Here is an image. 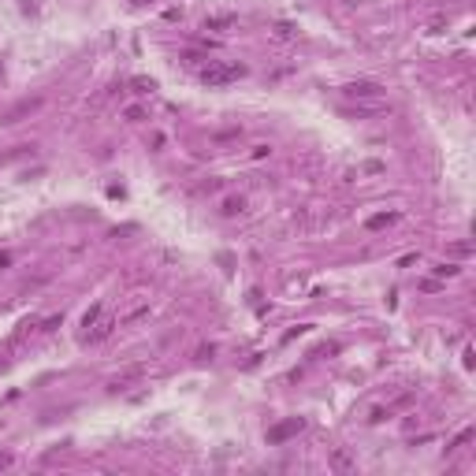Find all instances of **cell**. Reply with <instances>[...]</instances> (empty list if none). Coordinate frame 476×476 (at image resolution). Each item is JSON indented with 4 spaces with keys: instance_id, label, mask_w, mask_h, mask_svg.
<instances>
[{
    "instance_id": "cell-2",
    "label": "cell",
    "mask_w": 476,
    "mask_h": 476,
    "mask_svg": "<svg viewBox=\"0 0 476 476\" xmlns=\"http://www.w3.org/2000/svg\"><path fill=\"white\" fill-rule=\"evenodd\" d=\"M301 432H305V417H286V420H279V424H272L268 432H264V439H268V447H279V443L294 439V435H301Z\"/></svg>"
},
{
    "instance_id": "cell-11",
    "label": "cell",
    "mask_w": 476,
    "mask_h": 476,
    "mask_svg": "<svg viewBox=\"0 0 476 476\" xmlns=\"http://www.w3.org/2000/svg\"><path fill=\"white\" fill-rule=\"evenodd\" d=\"M235 26V15H208L205 19V30H227Z\"/></svg>"
},
{
    "instance_id": "cell-21",
    "label": "cell",
    "mask_w": 476,
    "mask_h": 476,
    "mask_svg": "<svg viewBox=\"0 0 476 476\" xmlns=\"http://www.w3.org/2000/svg\"><path fill=\"white\" fill-rule=\"evenodd\" d=\"M309 331V324H301V327H294V331H286L283 335V342H290V339H298V335H305Z\"/></svg>"
},
{
    "instance_id": "cell-26",
    "label": "cell",
    "mask_w": 476,
    "mask_h": 476,
    "mask_svg": "<svg viewBox=\"0 0 476 476\" xmlns=\"http://www.w3.org/2000/svg\"><path fill=\"white\" fill-rule=\"evenodd\" d=\"M11 462H15L11 454H0V469H7V465H11Z\"/></svg>"
},
{
    "instance_id": "cell-10",
    "label": "cell",
    "mask_w": 476,
    "mask_h": 476,
    "mask_svg": "<svg viewBox=\"0 0 476 476\" xmlns=\"http://www.w3.org/2000/svg\"><path fill=\"white\" fill-rule=\"evenodd\" d=\"M145 316H149V305L142 301V305H134L127 316H119V327H130V324H138V320H145Z\"/></svg>"
},
{
    "instance_id": "cell-24",
    "label": "cell",
    "mask_w": 476,
    "mask_h": 476,
    "mask_svg": "<svg viewBox=\"0 0 476 476\" xmlns=\"http://www.w3.org/2000/svg\"><path fill=\"white\" fill-rule=\"evenodd\" d=\"M268 153H272L268 145H253V160H264V157H268Z\"/></svg>"
},
{
    "instance_id": "cell-18",
    "label": "cell",
    "mask_w": 476,
    "mask_h": 476,
    "mask_svg": "<svg viewBox=\"0 0 476 476\" xmlns=\"http://www.w3.org/2000/svg\"><path fill=\"white\" fill-rule=\"evenodd\" d=\"M469 439H473V432H469V428H465V432H462V435H458V439H454V443H450V447H447V450H458V447H465V443H469Z\"/></svg>"
},
{
    "instance_id": "cell-6",
    "label": "cell",
    "mask_w": 476,
    "mask_h": 476,
    "mask_svg": "<svg viewBox=\"0 0 476 476\" xmlns=\"http://www.w3.org/2000/svg\"><path fill=\"white\" fill-rule=\"evenodd\" d=\"M112 327H119V316H104V320H97V324H93V331H86V339H90V342H100L104 335H112Z\"/></svg>"
},
{
    "instance_id": "cell-17",
    "label": "cell",
    "mask_w": 476,
    "mask_h": 476,
    "mask_svg": "<svg viewBox=\"0 0 476 476\" xmlns=\"http://www.w3.org/2000/svg\"><path fill=\"white\" fill-rule=\"evenodd\" d=\"M123 115H127L130 123H142V119H145V112H142V108H138V104H130V108H127V112H123Z\"/></svg>"
},
{
    "instance_id": "cell-22",
    "label": "cell",
    "mask_w": 476,
    "mask_h": 476,
    "mask_svg": "<svg viewBox=\"0 0 476 476\" xmlns=\"http://www.w3.org/2000/svg\"><path fill=\"white\" fill-rule=\"evenodd\" d=\"M134 90H138V93H149L153 82H149V79H134Z\"/></svg>"
},
{
    "instance_id": "cell-9",
    "label": "cell",
    "mask_w": 476,
    "mask_h": 476,
    "mask_svg": "<svg viewBox=\"0 0 476 476\" xmlns=\"http://www.w3.org/2000/svg\"><path fill=\"white\" fill-rule=\"evenodd\" d=\"M272 34H276L279 41H294V37H298V26H294V22H272Z\"/></svg>"
},
{
    "instance_id": "cell-13",
    "label": "cell",
    "mask_w": 476,
    "mask_h": 476,
    "mask_svg": "<svg viewBox=\"0 0 476 476\" xmlns=\"http://www.w3.org/2000/svg\"><path fill=\"white\" fill-rule=\"evenodd\" d=\"M435 276H439V279H450V276H458V272H462V268H458V264H450V261H443V264H435Z\"/></svg>"
},
{
    "instance_id": "cell-4",
    "label": "cell",
    "mask_w": 476,
    "mask_h": 476,
    "mask_svg": "<svg viewBox=\"0 0 476 476\" xmlns=\"http://www.w3.org/2000/svg\"><path fill=\"white\" fill-rule=\"evenodd\" d=\"M37 108H41V97H30V100H19V104H15L11 112H4V119H0V123H7V127H11V123H19L22 115H34Z\"/></svg>"
},
{
    "instance_id": "cell-19",
    "label": "cell",
    "mask_w": 476,
    "mask_h": 476,
    "mask_svg": "<svg viewBox=\"0 0 476 476\" xmlns=\"http://www.w3.org/2000/svg\"><path fill=\"white\" fill-rule=\"evenodd\" d=\"M450 253H458V257H465V253H473V246H469V242H454V249H450Z\"/></svg>"
},
{
    "instance_id": "cell-25",
    "label": "cell",
    "mask_w": 476,
    "mask_h": 476,
    "mask_svg": "<svg viewBox=\"0 0 476 476\" xmlns=\"http://www.w3.org/2000/svg\"><path fill=\"white\" fill-rule=\"evenodd\" d=\"M212 354H216V346H201V350H197V357H201V361H208Z\"/></svg>"
},
{
    "instance_id": "cell-16",
    "label": "cell",
    "mask_w": 476,
    "mask_h": 476,
    "mask_svg": "<svg viewBox=\"0 0 476 476\" xmlns=\"http://www.w3.org/2000/svg\"><path fill=\"white\" fill-rule=\"evenodd\" d=\"M387 417H391V409H383V405H376V409L369 413V420H372V424H380V420H387Z\"/></svg>"
},
{
    "instance_id": "cell-5",
    "label": "cell",
    "mask_w": 476,
    "mask_h": 476,
    "mask_svg": "<svg viewBox=\"0 0 476 476\" xmlns=\"http://www.w3.org/2000/svg\"><path fill=\"white\" fill-rule=\"evenodd\" d=\"M327 465H331L335 473H354V469H357L354 454H350L346 447H335V450H331V458H327Z\"/></svg>"
},
{
    "instance_id": "cell-12",
    "label": "cell",
    "mask_w": 476,
    "mask_h": 476,
    "mask_svg": "<svg viewBox=\"0 0 476 476\" xmlns=\"http://www.w3.org/2000/svg\"><path fill=\"white\" fill-rule=\"evenodd\" d=\"M138 376H142V369H130L127 376H115V380H108V391H112V394H115V391H123V387H127L130 380H138Z\"/></svg>"
},
{
    "instance_id": "cell-3",
    "label": "cell",
    "mask_w": 476,
    "mask_h": 476,
    "mask_svg": "<svg viewBox=\"0 0 476 476\" xmlns=\"http://www.w3.org/2000/svg\"><path fill=\"white\" fill-rule=\"evenodd\" d=\"M342 97H350V100H380L383 97V86L372 82V79H357V82L342 86Z\"/></svg>"
},
{
    "instance_id": "cell-28",
    "label": "cell",
    "mask_w": 476,
    "mask_h": 476,
    "mask_svg": "<svg viewBox=\"0 0 476 476\" xmlns=\"http://www.w3.org/2000/svg\"><path fill=\"white\" fill-rule=\"evenodd\" d=\"M134 4H149V0H134Z\"/></svg>"
},
{
    "instance_id": "cell-7",
    "label": "cell",
    "mask_w": 476,
    "mask_h": 476,
    "mask_svg": "<svg viewBox=\"0 0 476 476\" xmlns=\"http://www.w3.org/2000/svg\"><path fill=\"white\" fill-rule=\"evenodd\" d=\"M394 220H398V212H376V216H369L365 227H369V231H383V227H391Z\"/></svg>"
},
{
    "instance_id": "cell-29",
    "label": "cell",
    "mask_w": 476,
    "mask_h": 476,
    "mask_svg": "<svg viewBox=\"0 0 476 476\" xmlns=\"http://www.w3.org/2000/svg\"><path fill=\"white\" fill-rule=\"evenodd\" d=\"M4 365H7V361H4V357H0V369H4Z\"/></svg>"
},
{
    "instance_id": "cell-15",
    "label": "cell",
    "mask_w": 476,
    "mask_h": 476,
    "mask_svg": "<svg viewBox=\"0 0 476 476\" xmlns=\"http://www.w3.org/2000/svg\"><path fill=\"white\" fill-rule=\"evenodd\" d=\"M64 324V316H49V320H37V331H56Z\"/></svg>"
},
{
    "instance_id": "cell-1",
    "label": "cell",
    "mask_w": 476,
    "mask_h": 476,
    "mask_svg": "<svg viewBox=\"0 0 476 476\" xmlns=\"http://www.w3.org/2000/svg\"><path fill=\"white\" fill-rule=\"evenodd\" d=\"M242 75H246L242 64H216V60H208L201 67V82L205 86H227V82H238Z\"/></svg>"
},
{
    "instance_id": "cell-27",
    "label": "cell",
    "mask_w": 476,
    "mask_h": 476,
    "mask_svg": "<svg viewBox=\"0 0 476 476\" xmlns=\"http://www.w3.org/2000/svg\"><path fill=\"white\" fill-rule=\"evenodd\" d=\"M7 264H11V257H7V253H0V268H7Z\"/></svg>"
},
{
    "instance_id": "cell-8",
    "label": "cell",
    "mask_w": 476,
    "mask_h": 476,
    "mask_svg": "<svg viewBox=\"0 0 476 476\" xmlns=\"http://www.w3.org/2000/svg\"><path fill=\"white\" fill-rule=\"evenodd\" d=\"M220 212L223 216H242V212H246V197H223Z\"/></svg>"
},
{
    "instance_id": "cell-23",
    "label": "cell",
    "mask_w": 476,
    "mask_h": 476,
    "mask_svg": "<svg viewBox=\"0 0 476 476\" xmlns=\"http://www.w3.org/2000/svg\"><path fill=\"white\" fill-rule=\"evenodd\" d=\"M164 19H168V22H179V19H183V11H179V7H168V11H164Z\"/></svg>"
},
{
    "instance_id": "cell-14",
    "label": "cell",
    "mask_w": 476,
    "mask_h": 476,
    "mask_svg": "<svg viewBox=\"0 0 476 476\" xmlns=\"http://www.w3.org/2000/svg\"><path fill=\"white\" fill-rule=\"evenodd\" d=\"M97 320H100V301H97V305H90V309H86V316H82V327L90 331V327L97 324Z\"/></svg>"
},
{
    "instance_id": "cell-20",
    "label": "cell",
    "mask_w": 476,
    "mask_h": 476,
    "mask_svg": "<svg viewBox=\"0 0 476 476\" xmlns=\"http://www.w3.org/2000/svg\"><path fill=\"white\" fill-rule=\"evenodd\" d=\"M417 261H420V257H417V253H405V257H402V261H398V268H413V264H417Z\"/></svg>"
}]
</instances>
